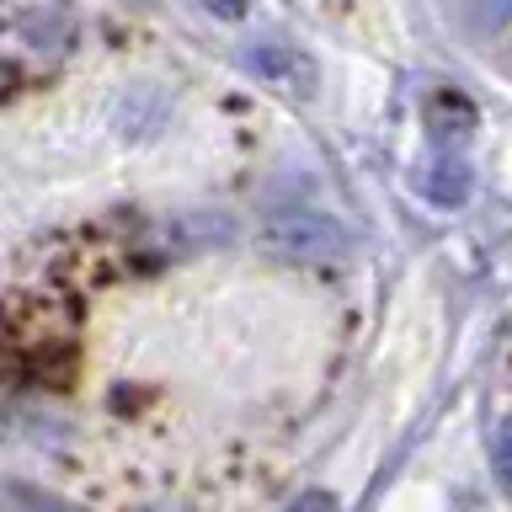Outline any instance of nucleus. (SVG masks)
Returning a JSON list of instances; mask_svg holds the SVG:
<instances>
[{
    "label": "nucleus",
    "instance_id": "obj_1",
    "mask_svg": "<svg viewBox=\"0 0 512 512\" xmlns=\"http://www.w3.org/2000/svg\"><path fill=\"white\" fill-rule=\"evenodd\" d=\"M262 246L278 256H294V262H336L352 235L336 224L331 214H315V208H288V214L262 224Z\"/></svg>",
    "mask_w": 512,
    "mask_h": 512
},
{
    "label": "nucleus",
    "instance_id": "obj_2",
    "mask_svg": "<svg viewBox=\"0 0 512 512\" xmlns=\"http://www.w3.org/2000/svg\"><path fill=\"white\" fill-rule=\"evenodd\" d=\"M422 192H427V203H443V208H459L464 198H470V166L454 155H438L427 166L422 176Z\"/></svg>",
    "mask_w": 512,
    "mask_h": 512
},
{
    "label": "nucleus",
    "instance_id": "obj_3",
    "mask_svg": "<svg viewBox=\"0 0 512 512\" xmlns=\"http://www.w3.org/2000/svg\"><path fill=\"white\" fill-rule=\"evenodd\" d=\"M475 27L480 32H502L507 22H512V0H475Z\"/></svg>",
    "mask_w": 512,
    "mask_h": 512
},
{
    "label": "nucleus",
    "instance_id": "obj_4",
    "mask_svg": "<svg viewBox=\"0 0 512 512\" xmlns=\"http://www.w3.org/2000/svg\"><path fill=\"white\" fill-rule=\"evenodd\" d=\"M288 512H342V507H336V496H331V491H304Z\"/></svg>",
    "mask_w": 512,
    "mask_h": 512
}]
</instances>
